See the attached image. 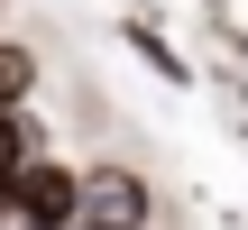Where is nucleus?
I'll list each match as a JSON object with an SVG mask.
<instances>
[{"mask_svg":"<svg viewBox=\"0 0 248 230\" xmlns=\"http://www.w3.org/2000/svg\"><path fill=\"white\" fill-rule=\"evenodd\" d=\"M9 212H18V230H74L83 221V175L55 166V157H37V166L9 184Z\"/></svg>","mask_w":248,"mask_h":230,"instance_id":"nucleus-1","label":"nucleus"},{"mask_svg":"<svg viewBox=\"0 0 248 230\" xmlns=\"http://www.w3.org/2000/svg\"><path fill=\"white\" fill-rule=\"evenodd\" d=\"M83 221L92 230H138L147 221V184H138L129 166H101V175L83 184Z\"/></svg>","mask_w":248,"mask_h":230,"instance_id":"nucleus-2","label":"nucleus"},{"mask_svg":"<svg viewBox=\"0 0 248 230\" xmlns=\"http://www.w3.org/2000/svg\"><path fill=\"white\" fill-rule=\"evenodd\" d=\"M37 83V65H28V46H0V111H18V92Z\"/></svg>","mask_w":248,"mask_h":230,"instance_id":"nucleus-3","label":"nucleus"}]
</instances>
